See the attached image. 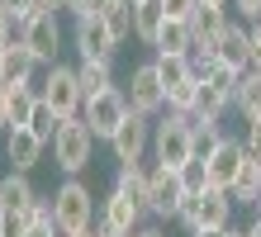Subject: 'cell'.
I'll return each instance as SVG.
<instances>
[{
  "instance_id": "1",
  "label": "cell",
  "mask_w": 261,
  "mask_h": 237,
  "mask_svg": "<svg viewBox=\"0 0 261 237\" xmlns=\"http://www.w3.org/2000/svg\"><path fill=\"white\" fill-rule=\"evenodd\" d=\"M53 223L62 237H76V232H90L95 228V195L81 176H67L53 195Z\"/></svg>"
},
{
  "instance_id": "2",
  "label": "cell",
  "mask_w": 261,
  "mask_h": 237,
  "mask_svg": "<svg viewBox=\"0 0 261 237\" xmlns=\"http://www.w3.org/2000/svg\"><path fill=\"white\" fill-rule=\"evenodd\" d=\"M53 162L62 166V176H81V171L95 162V133H90V123L76 114L62 123V133L53 138Z\"/></svg>"
},
{
  "instance_id": "3",
  "label": "cell",
  "mask_w": 261,
  "mask_h": 237,
  "mask_svg": "<svg viewBox=\"0 0 261 237\" xmlns=\"http://www.w3.org/2000/svg\"><path fill=\"white\" fill-rule=\"evenodd\" d=\"M152 152H157V162L162 166H186L190 156H199L195 152V133H190V123H186V114H176V109H166V119L162 123H152Z\"/></svg>"
},
{
  "instance_id": "4",
  "label": "cell",
  "mask_w": 261,
  "mask_h": 237,
  "mask_svg": "<svg viewBox=\"0 0 261 237\" xmlns=\"http://www.w3.org/2000/svg\"><path fill=\"white\" fill-rule=\"evenodd\" d=\"M43 104H53L62 119H76L86 109V90H81V76H76V67H62V62H53L48 67V81H43Z\"/></svg>"
},
{
  "instance_id": "5",
  "label": "cell",
  "mask_w": 261,
  "mask_h": 237,
  "mask_svg": "<svg viewBox=\"0 0 261 237\" xmlns=\"http://www.w3.org/2000/svg\"><path fill=\"white\" fill-rule=\"evenodd\" d=\"M128 114H133V109H128V95L119 90V86H114V90H105V95H95V100H86V109H81V119L90 123L95 142H110Z\"/></svg>"
},
{
  "instance_id": "6",
  "label": "cell",
  "mask_w": 261,
  "mask_h": 237,
  "mask_svg": "<svg viewBox=\"0 0 261 237\" xmlns=\"http://www.w3.org/2000/svg\"><path fill=\"white\" fill-rule=\"evenodd\" d=\"M128 109L133 114H162L166 109V86H162V76H157V62H138V67L128 71Z\"/></svg>"
},
{
  "instance_id": "7",
  "label": "cell",
  "mask_w": 261,
  "mask_h": 237,
  "mask_svg": "<svg viewBox=\"0 0 261 237\" xmlns=\"http://www.w3.org/2000/svg\"><path fill=\"white\" fill-rule=\"evenodd\" d=\"M147 195H152V214H157V218H176V214H180V204H186L180 171L157 162V166L147 171Z\"/></svg>"
},
{
  "instance_id": "8",
  "label": "cell",
  "mask_w": 261,
  "mask_h": 237,
  "mask_svg": "<svg viewBox=\"0 0 261 237\" xmlns=\"http://www.w3.org/2000/svg\"><path fill=\"white\" fill-rule=\"evenodd\" d=\"M114 47H119V38L110 34V24L100 14L76 19V52H81V62H114Z\"/></svg>"
},
{
  "instance_id": "9",
  "label": "cell",
  "mask_w": 261,
  "mask_h": 237,
  "mask_svg": "<svg viewBox=\"0 0 261 237\" xmlns=\"http://www.w3.org/2000/svg\"><path fill=\"white\" fill-rule=\"evenodd\" d=\"M152 147V119L147 114H128L124 123H119V133L110 138V152H114V162L119 166H128V162H143V152Z\"/></svg>"
},
{
  "instance_id": "10",
  "label": "cell",
  "mask_w": 261,
  "mask_h": 237,
  "mask_svg": "<svg viewBox=\"0 0 261 237\" xmlns=\"http://www.w3.org/2000/svg\"><path fill=\"white\" fill-rule=\"evenodd\" d=\"M19 38L29 43V52H34L43 67H53V62H57V52H62V24H57V14H48V10H38Z\"/></svg>"
},
{
  "instance_id": "11",
  "label": "cell",
  "mask_w": 261,
  "mask_h": 237,
  "mask_svg": "<svg viewBox=\"0 0 261 237\" xmlns=\"http://www.w3.org/2000/svg\"><path fill=\"white\" fill-rule=\"evenodd\" d=\"M242 162H247V147H242L238 138H219V147L204 156V166H209V185H214V190H228V185L238 180Z\"/></svg>"
},
{
  "instance_id": "12",
  "label": "cell",
  "mask_w": 261,
  "mask_h": 237,
  "mask_svg": "<svg viewBox=\"0 0 261 237\" xmlns=\"http://www.w3.org/2000/svg\"><path fill=\"white\" fill-rule=\"evenodd\" d=\"M214 47H219V67L238 71V76H247V71L256 67V57H252V34H247L242 24H228L223 38L214 43Z\"/></svg>"
},
{
  "instance_id": "13",
  "label": "cell",
  "mask_w": 261,
  "mask_h": 237,
  "mask_svg": "<svg viewBox=\"0 0 261 237\" xmlns=\"http://www.w3.org/2000/svg\"><path fill=\"white\" fill-rule=\"evenodd\" d=\"M100 228H110V232H138L143 228V214H138V204L124 195V190H110L100 204Z\"/></svg>"
},
{
  "instance_id": "14",
  "label": "cell",
  "mask_w": 261,
  "mask_h": 237,
  "mask_svg": "<svg viewBox=\"0 0 261 237\" xmlns=\"http://www.w3.org/2000/svg\"><path fill=\"white\" fill-rule=\"evenodd\" d=\"M0 62H5V90H10V86H34V71L43 67V62L29 52L24 38H14L5 52H0Z\"/></svg>"
},
{
  "instance_id": "15",
  "label": "cell",
  "mask_w": 261,
  "mask_h": 237,
  "mask_svg": "<svg viewBox=\"0 0 261 237\" xmlns=\"http://www.w3.org/2000/svg\"><path fill=\"white\" fill-rule=\"evenodd\" d=\"M43 147H48V142H38L29 128H10L5 133V156H10V171H34L38 166V156H43Z\"/></svg>"
},
{
  "instance_id": "16",
  "label": "cell",
  "mask_w": 261,
  "mask_h": 237,
  "mask_svg": "<svg viewBox=\"0 0 261 237\" xmlns=\"http://www.w3.org/2000/svg\"><path fill=\"white\" fill-rule=\"evenodd\" d=\"M228 24H233L228 19V5H204V0H199L195 14H190V38L195 43H219Z\"/></svg>"
},
{
  "instance_id": "17",
  "label": "cell",
  "mask_w": 261,
  "mask_h": 237,
  "mask_svg": "<svg viewBox=\"0 0 261 237\" xmlns=\"http://www.w3.org/2000/svg\"><path fill=\"white\" fill-rule=\"evenodd\" d=\"M228 218H233L228 190H204V195H199V214H195V232L199 228H233Z\"/></svg>"
},
{
  "instance_id": "18",
  "label": "cell",
  "mask_w": 261,
  "mask_h": 237,
  "mask_svg": "<svg viewBox=\"0 0 261 237\" xmlns=\"http://www.w3.org/2000/svg\"><path fill=\"white\" fill-rule=\"evenodd\" d=\"M114 190H124V195L138 204V214H152V195H147V171L143 162H128V166H119V176H114Z\"/></svg>"
},
{
  "instance_id": "19",
  "label": "cell",
  "mask_w": 261,
  "mask_h": 237,
  "mask_svg": "<svg viewBox=\"0 0 261 237\" xmlns=\"http://www.w3.org/2000/svg\"><path fill=\"white\" fill-rule=\"evenodd\" d=\"M228 199L233 204H242V209H256L261 204V162H242V171H238V180L228 185Z\"/></svg>"
},
{
  "instance_id": "20",
  "label": "cell",
  "mask_w": 261,
  "mask_h": 237,
  "mask_svg": "<svg viewBox=\"0 0 261 237\" xmlns=\"http://www.w3.org/2000/svg\"><path fill=\"white\" fill-rule=\"evenodd\" d=\"M162 24H166V5L162 0H138L133 5V38H143L152 47L157 34H162Z\"/></svg>"
},
{
  "instance_id": "21",
  "label": "cell",
  "mask_w": 261,
  "mask_h": 237,
  "mask_svg": "<svg viewBox=\"0 0 261 237\" xmlns=\"http://www.w3.org/2000/svg\"><path fill=\"white\" fill-rule=\"evenodd\" d=\"M0 199H5V214H24L38 195H34L24 171H10V176H0Z\"/></svg>"
},
{
  "instance_id": "22",
  "label": "cell",
  "mask_w": 261,
  "mask_h": 237,
  "mask_svg": "<svg viewBox=\"0 0 261 237\" xmlns=\"http://www.w3.org/2000/svg\"><path fill=\"white\" fill-rule=\"evenodd\" d=\"M95 14L105 24H110V34L124 43V38H133V0H100L95 5Z\"/></svg>"
},
{
  "instance_id": "23",
  "label": "cell",
  "mask_w": 261,
  "mask_h": 237,
  "mask_svg": "<svg viewBox=\"0 0 261 237\" xmlns=\"http://www.w3.org/2000/svg\"><path fill=\"white\" fill-rule=\"evenodd\" d=\"M233 109H238V114L247 119V123H256V119H261V76H256V71H247V76L238 81Z\"/></svg>"
},
{
  "instance_id": "24",
  "label": "cell",
  "mask_w": 261,
  "mask_h": 237,
  "mask_svg": "<svg viewBox=\"0 0 261 237\" xmlns=\"http://www.w3.org/2000/svg\"><path fill=\"white\" fill-rule=\"evenodd\" d=\"M76 76H81L86 100H95V95L114 90V67H110V62H81V67H76Z\"/></svg>"
},
{
  "instance_id": "25",
  "label": "cell",
  "mask_w": 261,
  "mask_h": 237,
  "mask_svg": "<svg viewBox=\"0 0 261 237\" xmlns=\"http://www.w3.org/2000/svg\"><path fill=\"white\" fill-rule=\"evenodd\" d=\"M62 123H67V119H62V114H57V109H53V104H43V95H38V109H34V119H29V123H24V128H29V133H34L38 142H48V147H53V138H57V133H62Z\"/></svg>"
},
{
  "instance_id": "26",
  "label": "cell",
  "mask_w": 261,
  "mask_h": 237,
  "mask_svg": "<svg viewBox=\"0 0 261 237\" xmlns=\"http://www.w3.org/2000/svg\"><path fill=\"white\" fill-rule=\"evenodd\" d=\"M152 47H157V52H190V47H195V38H190V19H166Z\"/></svg>"
},
{
  "instance_id": "27",
  "label": "cell",
  "mask_w": 261,
  "mask_h": 237,
  "mask_svg": "<svg viewBox=\"0 0 261 237\" xmlns=\"http://www.w3.org/2000/svg\"><path fill=\"white\" fill-rule=\"evenodd\" d=\"M5 95H10V128H24L38 109V90L34 86H10Z\"/></svg>"
},
{
  "instance_id": "28",
  "label": "cell",
  "mask_w": 261,
  "mask_h": 237,
  "mask_svg": "<svg viewBox=\"0 0 261 237\" xmlns=\"http://www.w3.org/2000/svg\"><path fill=\"white\" fill-rule=\"evenodd\" d=\"M152 62H157V76H162V86H166V90L195 76V71H190V57H186V52H157Z\"/></svg>"
},
{
  "instance_id": "29",
  "label": "cell",
  "mask_w": 261,
  "mask_h": 237,
  "mask_svg": "<svg viewBox=\"0 0 261 237\" xmlns=\"http://www.w3.org/2000/svg\"><path fill=\"white\" fill-rule=\"evenodd\" d=\"M186 57H190V71L199 76V81H209V76L219 71V47H214V43H195Z\"/></svg>"
},
{
  "instance_id": "30",
  "label": "cell",
  "mask_w": 261,
  "mask_h": 237,
  "mask_svg": "<svg viewBox=\"0 0 261 237\" xmlns=\"http://www.w3.org/2000/svg\"><path fill=\"white\" fill-rule=\"evenodd\" d=\"M180 185H186V195H204L209 185V166H204V156H190L186 166H180Z\"/></svg>"
},
{
  "instance_id": "31",
  "label": "cell",
  "mask_w": 261,
  "mask_h": 237,
  "mask_svg": "<svg viewBox=\"0 0 261 237\" xmlns=\"http://www.w3.org/2000/svg\"><path fill=\"white\" fill-rule=\"evenodd\" d=\"M199 76H190V81H180V86H171L166 90V109H176V114H186V109H195V100H199Z\"/></svg>"
},
{
  "instance_id": "32",
  "label": "cell",
  "mask_w": 261,
  "mask_h": 237,
  "mask_svg": "<svg viewBox=\"0 0 261 237\" xmlns=\"http://www.w3.org/2000/svg\"><path fill=\"white\" fill-rule=\"evenodd\" d=\"M0 5H5V10L14 14V24H19V34L29 29V19L38 14V5H34V0H0Z\"/></svg>"
},
{
  "instance_id": "33",
  "label": "cell",
  "mask_w": 261,
  "mask_h": 237,
  "mask_svg": "<svg viewBox=\"0 0 261 237\" xmlns=\"http://www.w3.org/2000/svg\"><path fill=\"white\" fill-rule=\"evenodd\" d=\"M14 38H19V24H14V14H10L5 5H0V52H5V47H10Z\"/></svg>"
},
{
  "instance_id": "34",
  "label": "cell",
  "mask_w": 261,
  "mask_h": 237,
  "mask_svg": "<svg viewBox=\"0 0 261 237\" xmlns=\"http://www.w3.org/2000/svg\"><path fill=\"white\" fill-rule=\"evenodd\" d=\"M0 228H5V237H24L29 232V214H0Z\"/></svg>"
},
{
  "instance_id": "35",
  "label": "cell",
  "mask_w": 261,
  "mask_h": 237,
  "mask_svg": "<svg viewBox=\"0 0 261 237\" xmlns=\"http://www.w3.org/2000/svg\"><path fill=\"white\" fill-rule=\"evenodd\" d=\"M162 5H166V19H190L199 0H162Z\"/></svg>"
},
{
  "instance_id": "36",
  "label": "cell",
  "mask_w": 261,
  "mask_h": 237,
  "mask_svg": "<svg viewBox=\"0 0 261 237\" xmlns=\"http://www.w3.org/2000/svg\"><path fill=\"white\" fill-rule=\"evenodd\" d=\"M242 147H247L252 162H261V119H256V123H247V138H242Z\"/></svg>"
},
{
  "instance_id": "37",
  "label": "cell",
  "mask_w": 261,
  "mask_h": 237,
  "mask_svg": "<svg viewBox=\"0 0 261 237\" xmlns=\"http://www.w3.org/2000/svg\"><path fill=\"white\" fill-rule=\"evenodd\" d=\"M233 10H242V24H256L261 19V0H233Z\"/></svg>"
},
{
  "instance_id": "38",
  "label": "cell",
  "mask_w": 261,
  "mask_h": 237,
  "mask_svg": "<svg viewBox=\"0 0 261 237\" xmlns=\"http://www.w3.org/2000/svg\"><path fill=\"white\" fill-rule=\"evenodd\" d=\"M95 5H100V0H67V10L76 14V19H81V14H95Z\"/></svg>"
},
{
  "instance_id": "39",
  "label": "cell",
  "mask_w": 261,
  "mask_h": 237,
  "mask_svg": "<svg viewBox=\"0 0 261 237\" xmlns=\"http://www.w3.org/2000/svg\"><path fill=\"white\" fill-rule=\"evenodd\" d=\"M5 133H10V95L0 90V138H5Z\"/></svg>"
},
{
  "instance_id": "40",
  "label": "cell",
  "mask_w": 261,
  "mask_h": 237,
  "mask_svg": "<svg viewBox=\"0 0 261 237\" xmlns=\"http://www.w3.org/2000/svg\"><path fill=\"white\" fill-rule=\"evenodd\" d=\"M24 237H62V232H57V223H34Z\"/></svg>"
},
{
  "instance_id": "41",
  "label": "cell",
  "mask_w": 261,
  "mask_h": 237,
  "mask_svg": "<svg viewBox=\"0 0 261 237\" xmlns=\"http://www.w3.org/2000/svg\"><path fill=\"white\" fill-rule=\"evenodd\" d=\"M247 34H252V57L261 62V19H256V24H247Z\"/></svg>"
},
{
  "instance_id": "42",
  "label": "cell",
  "mask_w": 261,
  "mask_h": 237,
  "mask_svg": "<svg viewBox=\"0 0 261 237\" xmlns=\"http://www.w3.org/2000/svg\"><path fill=\"white\" fill-rule=\"evenodd\" d=\"M38 10H48V14H57V10H67V0H34Z\"/></svg>"
},
{
  "instance_id": "43",
  "label": "cell",
  "mask_w": 261,
  "mask_h": 237,
  "mask_svg": "<svg viewBox=\"0 0 261 237\" xmlns=\"http://www.w3.org/2000/svg\"><path fill=\"white\" fill-rule=\"evenodd\" d=\"M190 237H228V228H199V232H190Z\"/></svg>"
},
{
  "instance_id": "44",
  "label": "cell",
  "mask_w": 261,
  "mask_h": 237,
  "mask_svg": "<svg viewBox=\"0 0 261 237\" xmlns=\"http://www.w3.org/2000/svg\"><path fill=\"white\" fill-rule=\"evenodd\" d=\"M133 237H166V232H162V228H138Z\"/></svg>"
},
{
  "instance_id": "45",
  "label": "cell",
  "mask_w": 261,
  "mask_h": 237,
  "mask_svg": "<svg viewBox=\"0 0 261 237\" xmlns=\"http://www.w3.org/2000/svg\"><path fill=\"white\" fill-rule=\"evenodd\" d=\"M95 237H133V232H110V228H100V223H95Z\"/></svg>"
},
{
  "instance_id": "46",
  "label": "cell",
  "mask_w": 261,
  "mask_h": 237,
  "mask_svg": "<svg viewBox=\"0 0 261 237\" xmlns=\"http://www.w3.org/2000/svg\"><path fill=\"white\" fill-rule=\"evenodd\" d=\"M242 237H261V218H256V223H252L247 232H242Z\"/></svg>"
},
{
  "instance_id": "47",
  "label": "cell",
  "mask_w": 261,
  "mask_h": 237,
  "mask_svg": "<svg viewBox=\"0 0 261 237\" xmlns=\"http://www.w3.org/2000/svg\"><path fill=\"white\" fill-rule=\"evenodd\" d=\"M0 90H5V62H0Z\"/></svg>"
},
{
  "instance_id": "48",
  "label": "cell",
  "mask_w": 261,
  "mask_h": 237,
  "mask_svg": "<svg viewBox=\"0 0 261 237\" xmlns=\"http://www.w3.org/2000/svg\"><path fill=\"white\" fill-rule=\"evenodd\" d=\"M204 5H233V0H204Z\"/></svg>"
},
{
  "instance_id": "49",
  "label": "cell",
  "mask_w": 261,
  "mask_h": 237,
  "mask_svg": "<svg viewBox=\"0 0 261 237\" xmlns=\"http://www.w3.org/2000/svg\"><path fill=\"white\" fill-rule=\"evenodd\" d=\"M76 237H95V228H90V232H76Z\"/></svg>"
},
{
  "instance_id": "50",
  "label": "cell",
  "mask_w": 261,
  "mask_h": 237,
  "mask_svg": "<svg viewBox=\"0 0 261 237\" xmlns=\"http://www.w3.org/2000/svg\"><path fill=\"white\" fill-rule=\"evenodd\" d=\"M252 71H256V76H261V62H256V67H252Z\"/></svg>"
},
{
  "instance_id": "51",
  "label": "cell",
  "mask_w": 261,
  "mask_h": 237,
  "mask_svg": "<svg viewBox=\"0 0 261 237\" xmlns=\"http://www.w3.org/2000/svg\"><path fill=\"white\" fill-rule=\"evenodd\" d=\"M0 214H5V199H0Z\"/></svg>"
},
{
  "instance_id": "52",
  "label": "cell",
  "mask_w": 261,
  "mask_h": 237,
  "mask_svg": "<svg viewBox=\"0 0 261 237\" xmlns=\"http://www.w3.org/2000/svg\"><path fill=\"white\" fill-rule=\"evenodd\" d=\"M0 237H5V228H0Z\"/></svg>"
},
{
  "instance_id": "53",
  "label": "cell",
  "mask_w": 261,
  "mask_h": 237,
  "mask_svg": "<svg viewBox=\"0 0 261 237\" xmlns=\"http://www.w3.org/2000/svg\"><path fill=\"white\" fill-rule=\"evenodd\" d=\"M133 5H138V0H133Z\"/></svg>"
}]
</instances>
